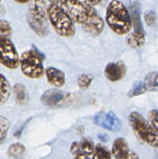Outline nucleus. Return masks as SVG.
<instances>
[{
	"label": "nucleus",
	"mask_w": 158,
	"mask_h": 159,
	"mask_svg": "<svg viewBox=\"0 0 158 159\" xmlns=\"http://www.w3.org/2000/svg\"><path fill=\"white\" fill-rule=\"evenodd\" d=\"M105 20L111 30L119 35L127 34L133 27L128 8L119 0H112L108 4Z\"/></svg>",
	"instance_id": "1"
},
{
	"label": "nucleus",
	"mask_w": 158,
	"mask_h": 159,
	"mask_svg": "<svg viewBox=\"0 0 158 159\" xmlns=\"http://www.w3.org/2000/svg\"><path fill=\"white\" fill-rule=\"evenodd\" d=\"M47 18L55 31L61 37L71 38L76 34L75 24L68 13L59 4H50L47 9Z\"/></svg>",
	"instance_id": "2"
},
{
	"label": "nucleus",
	"mask_w": 158,
	"mask_h": 159,
	"mask_svg": "<svg viewBox=\"0 0 158 159\" xmlns=\"http://www.w3.org/2000/svg\"><path fill=\"white\" fill-rule=\"evenodd\" d=\"M45 0H30V7L27 14L29 26L40 37L48 34V18Z\"/></svg>",
	"instance_id": "3"
},
{
	"label": "nucleus",
	"mask_w": 158,
	"mask_h": 159,
	"mask_svg": "<svg viewBox=\"0 0 158 159\" xmlns=\"http://www.w3.org/2000/svg\"><path fill=\"white\" fill-rule=\"evenodd\" d=\"M129 123L134 134L141 141L152 148H158V134L142 114L132 111L129 116Z\"/></svg>",
	"instance_id": "4"
},
{
	"label": "nucleus",
	"mask_w": 158,
	"mask_h": 159,
	"mask_svg": "<svg viewBox=\"0 0 158 159\" xmlns=\"http://www.w3.org/2000/svg\"><path fill=\"white\" fill-rule=\"evenodd\" d=\"M23 74L30 79H39L44 74L43 59L37 49L27 50L20 57Z\"/></svg>",
	"instance_id": "5"
},
{
	"label": "nucleus",
	"mask_w": 158,
	"mask_h": 159,
	"mask_svg": "<svg viewBox=\"0 0 158 159\" xmlns=\"http://www.w3.org/2000/svg\"><path fill=\"white\" fill-rule=\"evenodd\" d=\"M59 4L71 17L74 24L81 25L96 10L87 0H60Z\"/></svg>",
	"instance_id": "6"
},
{
	"label": "nucleus",
	"mask_w": 158,
	"mask_h": 159,
	"mask_svg": "<svg viewBox=\"0 0 158 159\" xmlns=\"http://www.w3.org/2000/svg\"><path fill=\"white\" fill-rule=\"evenodd\" d=\"M0 64L10 70H16L20 66L17 50L7 37L0 36Z\"/></svg>",
	"instance_id": "7"
},
{
	"label": "nucleus",
	"mask_w": 158,
	"mask_h": 159,
	"mask_svg": "<svg viewBox=\"0 0 158 159\" xmlns=\"http://www.w3.org/2000/svg\"><path fill=\"white\" fill-rule=\"evenodd\" d=\"M93 122L96 126L107 130L117 132L122 127V123L119 116L113 111H100L93 116Z\"/></svg>",
	"instance_id": "8"
},
{
	"label": "nucleus",
	"mask_w": 158,
	"mask_h": 159,
	"mask_svg": "<svg viewBox=\"0 0 158 159\" xmlns=\"http://www.w3.org/2000/svg\"><path fill=\"white\" fill-rule=\"evenodd\" d=\"M69 98L68 94L58 88H52L43 93L41 96V102L45 106L55 108L64 105Z\"/></svg>",
	"instance_id": "9"
},
{
	"label": "nucleus",
	"mask_w": 158,
	"mask_h": 159,
	"mask_svg": "<svg viewBox=\"0 0 158 159\" xmlns=\"http://www.w3.org/2000/svg\"><path fill=\"white\" fill-rule=\"evenodd\" d=\"M127 67L122 61L109 62L104 70V76L111 82L119 81L126 75Z\"/></svg>",
	"instance_id": "10"
},
{
	"label": "nucleus",
	"mask_w": 158,
	"mask_h": 159,
	"mask_svg": "<svg viewBox=\"0 0 158 159\" xmlns=\"http://www.w3.org/2000/svg\"><path fill=\"white\" fill-rule=\"evenodd\" d=\"M82 27L86 32L92 36H98L104 30V21L97 10H95L83 24Z\"/></svg>",
	"instance_id": "11"
},
{
	"label": "nucleus",
	"mask_w": 158,
	"mask_h": 159,
	"mask_svg": "<svg viewBox=\"0 0 158 159\" xmlns=\"http://www.w3.org/2000/svg\"><path fill=\"white\" fill-rule=\"evenodd\" d=\"M47 80L51 85L56 88H60L65 84V75L63 71L53 66H49L44 70Z\"/></svg>",
	"instance_id": "12"
},
{
	"label": "nucleus",
	"mask_w": 158,
	"mask_h": 159,
	"mask_svg": "<svg viewBox=\"0 0 158 159\" xmlns=\"http://www.w3.org/2000/svg\"><path fill=\"white\" fill-rule=\"evenodd\" d=\"M130 150L127 140L123 137H118L114 140L111 148V154L114 159H127Z\"/></svg>",
	"instance_id": "13"
},
{
	"label": "nucleus",
	"mask_w": 158,
	"mask_h": 159,
	"mask_svg": "<svg viewBox=\"0 0 158 159\" xmlns=\"http://www.w3.org/2000/svg\"><path fill=\"white\" fill-rule=\"evenodd\" d=\"M145 34L144 31H140V30H134L126 38L127 45L133 49L142 48L145 44Z\"/></svg>",
	"instance_id": "14"
},
{
	"label": "nucleus",
	"mask_w": 158,
	"mask_h": 159,
	"mask_svg": "<svg viewBox=\"0 0 158 159\" xmlns=\"http://www.w3.org/2000/svg\"><path fill=\"white\" fill-rule=\"evenodd\" d=\"M11 86L5 76L0 73V106L6 103L10 98Z\"/></svg>",
	"instance_id": "15"
},
{
	"label": "nucleus",
	"mask_w": 158,
	"mask_h": 159,
	"mask_svg": "<svg viewBox=\"0 0 158 159\" xmlns=\"http://www.w3.org/2000/svg\"><path fill=\"white\" fill-rule=\"evenodd\" d=\"M15 99L18 105H25L28 100V94L25 86L20 83L15 84L13 88Z\"/></svg>",
	"instance_id": "16"
},
{
	"label": "nucleus",
	"mask_w": 158,
	"mask_h": 159,
	"mask_svg": "<svg viewBox=\"0 0 158 159\" xmlns=\"http://www.w3.org/2000/svg\"><path fill=\"white\" fill-rule=\"evenodd\" d=\"M131 20L132 26L134 27V30H140L143 31V27H142V21L140 18V8L139 4H135L131 6Z\"/></svg>",
	"instance_id": "17"
},
{
	"label": "nucleus",
	"mask_w": 158,
	"mask_h": 159,
	"mask_svg": "<svg viewBox=\"0 0 158 159\" xmlns=\"http://www.w3.org/2000/svg\"><path fill=\"white\" fill-rule=\"evenodd\" d=\"M143 83L147 88V91H158V72L153 71L147 73L144 78Z\"/></svg>",
	"instance_id": "18"
},
{
	"label": "nucleus",
	"mask_w": 158,
	"mask_h": 159,
	"mask_svg": "<svg viewBox=\"0 0 158 159\" xmlns=\"http://www.w3.org/2000/svg\"><path fill=\"white\" fill-rule=\"evenodd\" d=\"M26 148L22 143H15L10 145L7 151V154L10 157L16 159H21L25 154Z\"/></svg>",
	"instance_id": "19"
},
{
	"label": "nucleus",
	"mask_w": 158,
	"mask_h": 159,
	"mask_svg": "<svg viewBox=\"0 0 158 159\" xmlns=\"http://www.w3.org/2000/svg\"><path fill=\"white\" fill-rule=\"evenodd\" d=\"M10 127V120L5 116H0V145L3 143L7 140Z\"/></svg>",
	"instance_id": "20"
},
{
	"label": "nucleus",
	"mask_w": 158,
	"mask_h": 159,
	"mask_svg": "<svg viewBox=\"0 0 158 159\" xmlns=\"http://www.w3.org/2000/svg\"><path fill=\"white\" fill-rule=\"evenodd\" d=\"M93 159H111V152L106 147L98 143L95 146L93 154Z\"/></svg>",
	"instance_id": "21"
},
{
	"label": "nucleus",
	"mask_w": 158,
	"mask_h": 159,
	"mask_svg": "<svg viewBox=\"0 0 158 159\" xmlns=\"http://www.w3.org/2000/svg\"><path fill=\"white\" fill-rule=\"evenodd\" d=\"M147 91L145 84H144L143 81H136V83L133 84L132 89L129 91L128 97L132 98L137 97V96L143 94Z\"/></svg>",
	"instance_id": "22"
},
{
	"label": "nucleus",
	"mask_w": 158,
	"mask_h": 159,
	"mask_svg": "<svg viewBox=\"0 0 158 159\" xmlns=\"http://www.w3.org/2000/svg\"><path fill=\"white\" fill-rule=\"evenodd\" d=\"M79 145H80L81 151L86 155L90 156L93 154L95 146L93 144V140H91L90 139L84 138L79 142Z\"/></svg>",
	"instance_id": "23"
},
{
	"label": "nucleus",
	"mask_w": 158,
	"mask_h": 159,
	"mask_svg": "<svg viewBox=\"0 0 158 159\" xmlns=\"http://www.w3.org/2000/svg\"><path fill=\"white\" fill-rule=\"evenodd\" d=\"M93 79V77L90 74H86V73L81 74L77 80L78 87L83 91H86L90 86Z\"/></svg>",
	"instance_id": "24"
},
{
	"label": "nucleus",
	"mask_w": 158,
	"mask_h": 159,
	"mask_svg": "<svg viewBox=\"0 0 158 159\" xmlns=\"http://www.w3.org/2000/svg\"><path fill=\"white\" fill-rule=\"evenodd\" d=\"M13 33V28L10 22L5 20H0V36L7 37L11 36Z\"/></svg>",
	"instance_id": "25"
},
{
	"label": "nucleus",
	"mask_w": 158,
	"mask_h": 159,
	"mask_svg": "<svg viewBox=\"0 0 158 159\" xmlns=\"http://www.w3.org/2000/svg\"><path fill=\"white\" fill-rule=\"evenodd\" d=\"M144 20L149 27H155L156 25V15L153 10L148 11L144 15Z\"/></svg>",
	"instance_id": "26"
},
{
	"label": "nucleus",
	"mask_w": 158,
	"mask_h": 159,
	"mask_svg": "<svg viewBox=\"0 0 158 159\" xmlns=\"http://www.w3.org/2000/svg\"><path fill=\"white\" fill-rule=\"evenodd\" d=\"M149 120L151 126L158 134V111L153 109L149 112Z\"/></svg>",
	"instance_id": "27"
},
{
	"label": "nucleus",
	"mask_w": 158,
	"mask_h": 159,
	"mask_svg": "<svg viewBox=\"0 0 158 159\" xmlns=\"http://www.w3.org/2000/svg\"><path fill=\"white\" fill-rule=\"evenodd\" d=\"M80 145H79V142L78 141H74L71 144L70 147V152L73 155H74L75 154L78 153L79 151H80Z\"/></svg>",
	"instance_id": "28"
},
{
	"label": "nucleus",
	"mask_w": 158,
	"mask_h": 159,
	"mask_svg": "<svg viewBox=\"0 0 158 159\" xmlns=\"http://www.w3.org/2000/svg\"><path fill=\"white\" fill-rule=\"evenodd\" d=\"M73 156H74V159H89L88 156L84 154L81 151L76 153V154H75Z\"/></svg>",
	"instance_id": "29"
},
{
	"label": "nucleus",
	"mask_w": 158,
	"mask_h": 159,
	"mask_svg": "<svg viewBox=\"0 0 158 159\" xmlns=\"http://www.w3.org/2000/svg\"><path fill=\"white\" fill-rule=\"evenodd\" d=\"M127 159H139V157L137 153H136L133 151H130L129 154V157Z\"/></svg>",
	"instance_id": "30"
},
{
	"label": "nucleus",
	"mask_w": 158,
	"mask_h": 159,
	"mask_svg": "<svg viewBox=\"0 0 158 159\" xmlns=\"http://www.w3.org/2000/svg\"><path fill=\"white\" fill-rule=\"evenodd\" d=\"M92 6H97L102 2V0H87Z\"/></svg>",
	"instance_id": "31"
},
{
	"label": "nucleus",
	"mask_w": 158,
	"mask_h": 159,
	"mask_svg": "<svg viewBox=\"0 0 158 159\" xmlns=\"http://www.w3.org/2000/svg\"><path fill=\"white\" fill-rule=\"evenodd\" d=\"M15 2L20 4H25L30 2V0H14Z\"/></svg>",
	"instance_id": "32"
},
{
	"label": "nucleus",
	"mask_w": 158,
	"mask_h": 159,
	"mask_svg": "<svg viewBox=\"0 0 158 159\" xmlns=\"http://www.w3.org/2000/svg\"><path fill=\"white\" fill-rule=\"evenodd\" d=\"M48 2H51V4H59L60 3V0H47Z\"/></svg>",
	"instance_id": "33"
},
{
	"label": "nucleus",
	"mask_w": 158,
	"mask_h": 159,
	"mask_svg": "<svg viewBox=\"0 0 158 159\" xmlns=\"http://www.w3.org/2000/svg\"><path fill=\"white\" fill-rule=\"evenodd\" d=\"M129 1L132 3V5H135V4H139V2H140L141 0H129Z\"/></svg>",
	"instance_id": "34"
},
{
	"label": "nucleus",
	"mask_w": 158,
	"mask_h": 159,
	"mask_svg": "<svg viewBox=\"0 0 158 159\" xmlns=\"http://www.w3.org/2000/svg\"><path fill=\"white\" fill-rule=\"evenodd\" d=\"M1 1H2V0H0V2H1Z\"/></svg>",
	"instance_id": "35"
}]
</instances>
